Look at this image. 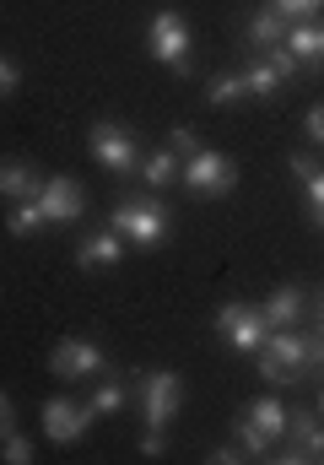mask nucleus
<instances>
[{"label": "nucleus", "mask_w": 324, "mask_h": 465, "mask_svg": "<svg viewBox=\"0 0 324 465\" xmlns=\"http://www.w3.org/2000/svg\"><path fill=\"white\" fill-rule=\"evenodd\" d=\"M179 173H184V157H179V152H152V157H141V168H135V179H141L146 190H168V184H179Z\"/></svg>", "instance_id": "dca6fc26"}, {"label": "nucleus", "mask_w": 324, "mask_h": 465, "mask_svg": "<svg viewBox=\"0 0 324 465\" xmlns=\"http://www.w3.org/2000/svg\"><path fill=\"white\" fill-rule=\"evenodd\" d=\"M303 195H309V212H314V206H324V168H314V173L303 179Z\"/></svg>", "instance_id": "c85d7f7f"}, {"label": "nucleus", "mask_w": 324, "mask_h": 465, "mask_svg": "<svg viewBox=\"0 0 324 465\" xmlns=\"http://www.w3.org/2000/svg\"><path fill=\"white\" fill-rule=\"evenodd\" d=\"M190 49H195V33L184 22V11H157L152 27H146V54L179 76H190Z\"/></svg>", "instance_id": "20e7f679"}, {"label": "nucleus", "mask_w": 324, "mask_h": 465, "mask_svg": "<svg viewBox=\"0 0 324 465\" xmlns=\"http://www.w3.org/2000/svg\"><path fill=\"white\" fill-rule=\"evenodd\" d=\"M281 38H287V16H281L276 5H265V11H254V16H249V44H254L260 54H265V49H276Z\"/></svg>", "instance_id": "f3484780"}, {"label": "nucleus", "mask_w": 324, "mask_h": 465, "mask_svg": "<svg viewBox=\"0 0 324 465\" xmlns=\"http://www.w3.org/2000/svg\"><path fill=\"white\" fill-rule=\"evenodd\" d=\"M44 190V173H33L27 163H0V195L11 201H33Z\"/></svg>", "instance_id": "6ab92c4d"}, {"label": "nucleus", "mask_w": 324, "mask_h": 465, "mask_svg": "<svg viewBox=\"0 0 324 465\" xmlns=\"http://www.w3.org/2000/svg\"><path fill=\"white\" fill-rule=\"evenodd\" d=\"M87 146H93L98 168L119 173V179H135V168H141V152H135V135H130L124 124H113V119H98V124L87 130Z\"/></svg>", "instance_id": "0eeeda50"}, {"label": "nucleus", "mask_w": 324, "mask_h": 465, "mask_svg": "<svg viewBox=\"0 0 324 465\" xmlns=\"http://www.w3.org/2000/svg\"><path fill=\"white\" fill-rule=\"evenodd\" d=\"M287 439H292V450L281 455L287 465L324 460V417H319V411H303V406H292V411H287Z\"/></svg>", "instance_id": "9d476101"}, {"label": "nucleus", "mask_w": 324, "mask_h": 465, "mask_svg": "<svg viewBox=\"0 0 324 465\" xmlns=\"http://www.w3.org/2000/svg\"><path fill=\"white\" fill-rule=\"evenodd\" d=\"M119 260H124V238L113 228L87 232V238L76 243V265H82V271H108V265H119Z\"/></svg>", "instance_id": "ddd939ff"}, {"label": "nucleus", "mask_w": 324, "mask_h": 465, "mask_svg": "<svg viewBox=\"0 0 324 465\" xmlns=\"http://www.w3.org/2000/svg\"><path fill=\"white\" fill-rule=\"evenodd\" d=\"M108 228L119 232L124 243H135V249H162L168 243V206L162 201H152V195H130V201H113V212H108Z\"/></svg>", "instance_id": "7ed1b4c3"}, {"label": "nucleus", "mask_w": 324, "mask_h": 465, "mask_svg": "<svg viewBox=\"0 0 324 465\" xmlns=\"http://www.w3.org/2000/svg\"><path fill=\"white\" fill-rule=\"evenodd\" d=\"M216 336L232 351L254 357V351L270 341V320L260 314V303H221V309H216Z\"/></svg>", "instance_id": "423d86ee"}, {"label": "nucleus", "mask_w": 324, "mask_h": 465, "mask_svg": "<svg viewBox=\"0 0 324 465\" xmlns=\"http://www.w3.org/2000/svg\"><path fill=\"white\" fill-rule=\"evenodd\" d=\"M303 130H309V141H319L324 146V104H314V109L303 114Z\"/></svg>", "instance_id": "c756f323"}, {"label": "nucleus", "mask_w": 324, "mask_h": 465, "mask_svg": "<svg viewBox=\"0 0 324 465\" xmlns=\"http://www.w3.org/2000/svg\"><path fill=\"white\" fill-rule=\"evenodd\" d=\"M319 417H324V390H319Z\"/></svg>", "instance_id": "c9c22d12"}, {"label": "nucleus", "mask_w": 324, "mask_h": 465, "mask_svg": "<svg viewBox=\"0 0 324 465\" xmlns=\"http://www.w3.org/2000/svg\"><path fill=\"white\" fill-rule=\"evenodd\" d=\"M232 444H238L249 460H265V455H270V439H265V433H254V422H249L243 411H238V422H232Z\"/></svg>", "instance_id": "5701e85b"}, {"label": "nucleus", "mask_w": 324, "mask_h": 465, "mask_svg": "<svg viewBox=\"0 0 324 465\" xmlns=\"http://www.w3.org/2000/svg\"><path fill=\"white\" fill-rule=\"evenodd\" d=\"M287 22H309V16H319L324 11V0H270Z\"/></svg>", "instance_id": "393cba45"}, {"label": "nucleus", "mask_w": 324, "mask_h": 465, "mask_svg": "<svg viewBox=\"0 0 324 465\" xmlns=\"http://www.w3.org/2000/svg\"><path fill=\"white\" fill-rule=\"evenodd\" d=\"M168 152H179V157H195V152H201V135H195L190 124H173V135H168Z\"/></svg>", "instance_id": "bb28decb"}, {"label": "nucleus", "mask_w": 324, "mask_h": 465, "mask_svg": "<svg viewBox=\"0 0 324 465\" xmlns=\"http://www.w3.org/2000/svg\"><path fill=\"white\" fill-rule=\"evenodd\" d=\"M314 168H319V163H314L309 152H292V157H287V173H292V179H309Z\"/></svg>", "instance_id": "7c9ffc66"}, {"label": "nucleus", "mask_w": 324, "mask_h": 465, "mask_svg": "<svg viewBox=\"0 0 324 465\" xmlns=\"http://www.w3.org/2000/svg\"><path fill=\"white\" fill-rule=\"evenodd\" d=\"M108 362V351L98 341H87V336H65V341H54L49 351V373L60 379V384H82V379H98Z\"/></svg>", "instance_id": "6e6552de"}, {"label": "nucleus", "mask_w": 324, "mask_h": 465, "mask_svg": "<svg viewBox=\"0 0 324 465\" xmlns=\"http://www.w3.org/2000/svg\"><path fill=\"white\" fill-rule=\"evenodd\" d=\"M211 460L216 465H238V460H249V455H243L238 444H221V450H211Z\"/></svg>", "instance_id": "473e14b6"}, {"label": "nucleus", "mask_w": 324, "mask_h": 465, "mask_svg": "<svg viewBox=\"0 0 324 465\" xmlns=\"http://www.w3.org/2000/svg\"><path fill=\"white\" fill-rule=\"evenodd\" d=\"M38 228H49V217H44L38 195H33V201H16V206H11V217H5V232H11V238H33Z\"/></svg>", "instance_id": "412c9836"}, {"label": "nucleus", "mask_w": 324, "mask_h": 465, "mask_svg": "<svg viewBox=\"0 0 324 465\" xmlns=\"http://www.w3.org/2000/svg\"><path fill=\"white\" fill-rule=\"evenodd\" d=\"M303 71H324V22L309 16V22H287V38H281Z\"/></svg>", "instance_id": "f8f14e48"}, {"label": "nucleus", "mask_w": 324, "mask_h": 465, "mask_svg": "<svg viewBox=\"0 0 324 465\" xmlns=\"http://www.w3.org/2000/svg\"><path fill=\"white\" fill-rule=\"evenodd\" d=\"M243 417H249V422H254V433H265L270 444H281V439H287V406H281L276 395L249 401V406H243Z\"/></svg>", "instance_id": "2eb2a0df"}, {"label": "nucleus", "mask_w": 324, "mask_h": 465, "mask_svg": "<svg viewBox=\"0 0 324 465\" xmlns=\"http://www.w3.org/2000/svg\"><path fill=\"white\" fill-rule=\"evenodd\" d=\"M16 87H22V71H16V60H5V54H0V98H11Z\"/></svg>", "instance_id": "cd10ccee"}, {"label": "nucleus", "mask_w": 324, "mask_h": 465, "mask_svg": "<svg viewBox=\"0 0 324 465\" xmlns=\"http://www.w3.org/2000/svg\"><path fill=\"white\" fill-rule=\"evenodd\" d=\"M0 460L5 465H33V444H27L22 433H5V439H0Z\"/></svg>", "instance_id": "b1692460"}, {"label": "nucleus", "mask_w": 324, "mask_h": 465, "mask_svg": "<svg viewBox=\"0 0 324 465\" xmlns=\"http://www.w3.org/2000/svg\"><path fill=\"white\" fill-rule=\"evenodd\" d=\"M38 206H44V217H49V228H71V223L82 217V206H87V195L76 190V179H65V173H44V190H38Z\"/></svg>", "instance_id": "1a4fd4ad"}, {"label": "nucleus", "mask_w": 324, "mask_h": 465, "mask_svg": "<svg viewBox=\"0 0 324 465\" xmlns=\"http://www.w3.org/2000/svg\"><path fill=\"white\" fill-rule=\"evenodd\" d=\"M303 309H309V298H303L298 287H276V292L260 303V314L270 320V331H287V325H298V320H303Z\"/></svg>", "instance_id": "4468645a"}, {"label": "nucleus", "mask_w": 324, "mask_h": 465, "mask_svg": "<svg viewBox=\"0 0 324 465\" xmlns=\"http://www.w3.org/2000/svg\"><path fill=\"white\" fill-rule=\"evenodd\" d=\"M309 217H314V228L324 232V206H314V212H309Z\"/></svg>", "instance_id": "f704fd0d"}, {"label": "nucleus", "mask_w": 324, "mask_h": 465, "mask_svg": "<svg viewBox=\"0 0 324 465\" xmlns=\"http://www.w3.org/2000/svg\"><path fill=\"white\" fill-rule=\"evenodd\" d=\"M314 314H319V341H324V292L314 298Z\"/></svg>", "instance_id": "72a5a7b5"}, {"label": "nucleus", "mask_w": 324, "mask_h": 465, "mask_svg": "<svg viewBox=\"0 0 324 465\" xmlns=\"http://www.w3.org/2000/svg\"><path fill=\"white\" fill-rule=\"evenodd\" d=\"M243 82H249V98H276V93H281V87H287V82H281V76H276V65H270V60H265V54H260V60H249V65H243Z\"/></svg>", "instance_id": "aec40b11"}, {"label": "nucleus", "mask_w": 324, "mask_h": 465, "mask_svg": "<svg viewBox=\"0 0 324 465\" xmlns=\"http://www.w3.org/2000/svg\"><path fill=\"white\" fill-rule=\"evenodd\" d=\"M201 93H206V104H211V109H232V104H243V98H249V82H243V71H216Z\"/></svg>", "instance_id": "a211bd4d"}, {"label": "nucleus", "mask_w": 324, "mask_h": 465, "mask_svg": "<svg viewBox=\"0 0 324 465\" xmlns=\"http://www.w3.org/2000/svg\"><path fill=\"white\" fill-rule=\"evenodd\" d=\"M5 433H16V411H11V395L0 390V439H5Z\"/></svg>", "instance_id": "2f4dec72"}, {"label": "nucleus", "mask_w": 324, "mask_h": 465, "mask_svg": "<svg viewBox=\"0 0 324 465\" xmlns=\"http://www.w3.org/2000/svg\"><path fill=\"white\" fill-rule=\"evenodd\" d=\"M179 406H184V379H179L173 368H162V373H141V417H146L141 455H146V460H157V455L168 450V428H173Z\"/></svg>", "instance_id": "f03ea898"}, {"label": "nucleus", "mask_w": 324, "mask_h": 465, "mask_svg": "<svg viewBox=\"0 0 324 465\" xmlns=\"http://www.w3.org/2000/svg\"><path fill=\"white\" fill-rule=\"evenodd\" d=\"M124 401H130V390H124L119 379H103V384L87 395V411H93V417H119V411H124Z\"/></svg>", "instance_id": "4be33fe9"}, {"label": "nucleus", "mask_w": 324, "mask_h": 465, "mask_svg": "<svg viewBox=\"0 0 324 465\" xmlns=\"http://www.w3.org/2000/svg\"><path fill=\"white\" fill-rule=\"evenodd\" d=\"M179 184L184 190H195V195H232L238 190V163L227 157V152H211V146H201L195 157H184V173H179Z\"/></svg>", "instance_id": "39448f33"}, {"label": "nucleus", "mask_w": 324, "mask_h": 465, "mask_svg": "<svg viewBox=\"0 0 324 465\" xmlns=\"http://www.w3.org/2000/svg\"><path fill=\"white\" fill-rule=\"evenodd\" d=\"M87 428H93V411L76 406L71 395H49L44 401V433L54 444H76V439H87Z\"/></svg>", "instance_id": "9b49d317"}, {"label": "nucleus", "mask_w": 324, "mask_h": 465, "mask_svg": "<svg viewBox=\"0 0 324 465\" xmlns=\"http://www.w3.org/2000/svg\"><path fill=\"white\" fill-rule=\"evenodd\" d=\"M254 362H260V373L270 384H298L303 373H319L324 368V341H319V331L298 336V325H287V331H270V341L254 351Z\"/></svg>", "instance_id": "f257e3e1"}, {"label": "nucleus", "mask_w": 324, "mask_h": 465, "mask_svg": "<svg viewBox=\"0 0 324 465\" xmlns=\"http://www.w3.org/2000/svg\"><path fill=\"white\" fill-rule=\"evenodd\" d=\"M265 60H270V65H276V76H281V82H292V76H298V71H303V65H298V54H292V49H287V44H276V49H265Z\"/></svg>", "instance_id": "a878e982"}]
</instances>
